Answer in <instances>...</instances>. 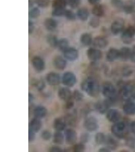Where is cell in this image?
<instances>
[{
	"label": "cell",
	"instance_id": "6da1fadb",
	"mask_svg": "<svg viewBox=\"0 0 135 152\" xmlns=\"http://www.w3.org/2000/svg\"><path fill=\"white\" fill-rule=\"evenodd\" d=\"M81 87V90L90 96L96 97L99 95L100 87L97 80L94 78L89 77L84 80Z\"/></svg>",
	"mask_w": 135,
	"mask_h": 152
},
{
	"label": "cell",
	"instance_id": "7a4b0ae2",
	"mask_svg": "<svg viewBox=\"0 0 135 152\" xmlns=\"http://www.w3.org/2000/svg\"><path fill=\"white\" fill-rule=\"evenodd\" d=\"M102 92L103 95L109 100L113 101L116 98V89L111 83H105L102 87Z\"/></svg>",
	"mask_w": 135,
	"mask_h": 152
},
{
	"label": "cell",
	"instance_id": "3957f363",
	"mask_svg": "<svg viewBox=\"0 0 135 152\" xmlns=\"http://www.w3.org/2000/svg\"><path fill=\"white\" fill-rule=\"evenodd\" d=\"M126 127V124L123 122H118L112 126L111 132L116 137L123 138L125 136Z\"/></svg>",
	"mask_w": 135,
	"mask_h": 152
},
{
	"label": "cell",
	"instance_id": "277c9868",
	"mask_svg": "<svg viewBox=\"0 0 135 152\" xmlns=\"http://www.w3.org/2000/svg\"><path fill=\"white\" fill-rule=\"evenodd\" d=\"M62 82L63 85L68 87L74 86L76 82V77L73 73L67 72L64 73L62 78Z\"/></svg>",
	"mask_w": 135,
	"mask_h": 152
},
{
	"label": "cell",
	"instance_id": "5b68a950",
	"mask_svg": "<svg viewBox=\"0 0 135 152\" xmlns=\"http://www.w3.org/2000/svg\"><path fill=\"white\" fill-rule=\"evenodd\" d=\"M83 126L88 131L90 132H95L99 128L98 120L93 117L87 118L83 122Z\"/></svg>",
	"mask_w": 135,
	"mask_h": 152
},
{
	"label": "cell",
	"instance_id": "8992f818",
	"mask_svg": "<svg viewBox=\"0 0 135 152\" xmlns=\"http://www.w3.org/2000/svg\"><path fill=\"white\" fill-rule=\"evenodd\" d=\"M65 140L66 143L69 145H73L76 142L78 135L76 132L73 129H68L64 132Z\"/></svg>",
	"mask_w": 135,
	"mask_h": 152
},
{
	"label": "cell",
	"instance_id": "52a82bcc",
	"mask_svg": "<svg viewBox=\"0 0 135 152\" xmlns=\"http://www.w3.org/2000/svg\"><path fill=\"white\" fill-rule=\"evenodd\" d=\"M111 102L112 101L108 99L107 100L98 102L95 104V109L100 114H104L108 111V110L111 105Z\"/></svg>",
	"mask_w": 135,
	"mask_h": 152
},
{
	"label": "cell",
	"instance_id": "ba28073f",
	"mask_svg": "<svg viewBox=\"0 0 135 152\" xmlns=\"http://www.w3.org/2000/svg\"><path fill=\"white\" fill-rule=\"evenodd\" d=\"M134 36H135V28L133 26H128L122 34V40L125 43H130Z\"/></svg>",
	"mask_w": 135,
	"mask_h": 152
},
{
	"label": "cell",
	"instance_id": "9c48e42d",
	"mask_svg": "<svg viewBox=\"0 0 135 152\" xmlns=\"http://www.w3.org/2000/svg\"><path fill=\"white\" fill-rule=\"evenodd\" d=\"M87 53L88 58L93 61H99L102 57V52L98 48H91L89 49Z\"/></svg>",
	"mask_w": 135,
	"mask_h": 152
},
{
	"label": "cell",
	"instance_id": "30bf717a",
	"mask_svg": "<svg viewBox=\"0 0 135 152\" xmlns=\"http://www.w3.org/2000/svg\"><path fill=\"white\" fill-rule=\"evenodd\" d=\"M46 81L51 86H57L60 83V76L57 73L51 72L47 75Z\"/></svg>",
	"mask_w": 135,
	"mask_h": 152
},
{
	"label": "cell",
	"instance_id": "8fae6325",
	"mask_svg": "<svg viewBox=\"0 0 135 152\" xmlns=\"http://www.w3.org/2000/svg\"><path fill=\"white\" fill-rule=\"evenodd\" d=\"M31 64L36 71L41 72L45 69V63L41 57L35 56L31 60Z\"/></svg>",
	"mask_w": 135,
	"mask_h": 152
},
{
	"label": "cell",
	"instance_id": "7c38bea8",
	"mask_svg": "<svg viewBox=\"0 0 135 152\" xmlns=\"http://www.w3.org/2000/svg\"><path fill=\"white\" fill-rule=\"evenodd\" d=\"M121 115L120 112L116 109H110L106 113V118L112 123H116L120 120Z\"/></svg>",
	"mask_w": 135,
	"mask_h": 152
},
{
	"label": "cell",
	"instance_id": "4fadbf2b",
	"mask_svg": "<svg viewBox=\"0 0 135 152\" xmlns=\"http://www.w3.org/2000/svg\"><path fill=\"white\" fill-rule=\"evenodd\" d=\"M65 58L69 61H75L78 58V52L75 48L69 47L63 52Z\"/></svg>",
	"mask_w": 135,
	"mask_h": 152
},
{
	"label": "cell",
	"instance_id": "5bb4252c",
	"mask_svg": "<svg viewBox=\"0 0 135 152\" xmlns=\"http://www.w3.org/2000/svg\"><path fill=\"white\" fill-rule=\"evenodd\" d=\"M58 95L61 100L66 102L73 99V93L68 87H62L59 89Z\"/></svg>",
	"mask_w": 135,
	"mask_h": 152
},
{
	"label": "cell",
	"instance_id": "9a60e30c",
	"mask_svg": "<svg viewBox=\"0 0 135 152\" xmlns=\"http://www.w3.org/2000/svg\"><path fill=\"white\" fill-rule=\"evenodd\" d=\"M124 23L121 19H118L114 21L111 24V31L113 34L118 35L120 33L123 28Z\"/></svg>",
	"mask_w": 135,
	"mask_h": 152
},
{
	"label": "cell",
	"instance_id": "2e32d148",
	"mask_svg": "<svg viewBox=\"0 0 135 152\" xmlns=\"http://www.w3.org/2000/svg\"><path fill=\"white\" fill-rule=\"evenodd\" d=\"M120 94L124 99H128L135 95V89L131 86H125L122 88Z\"/></svg>",
	"mask_w": 135,
	"mask_h": 152
},
{
	"label": "cell",
	"instance_id": "e0dca14e",
	"mask_svg": "<svg viewBox=\"0 0 135 152\" xmlns=\"http://www.w3.org/2000/svg\"><path fill=\"white\" fill-rule=\"evenodd\" d=\"M92 44L96 48L103 49L107 47V40L102 37H97L93 40Z\"/></svg>",
	"mask_w": 135,
	"mask_h": 152
},
{
	"label": "cell",
	"instance_id": "ac0fdd59",
	"mask_svg": "<svg viewBox=\"0 0 135 152\" xmlns=\"http://www.w3.org/2000/svg\"><path fill=\"white\" fill-rule=\"evenodd\" d=\"M53 64L56 69L61 71L64 70L67 65L66 60L60 56H57L55 57L53 61Z\"/></svg>",
	"mask_w": 135,
	"mask_h": 152
},
{
	"label": "cell",
	"instance_id": "d6986e66",
	"mask_svg": "<svg viewBox=\"0 0 135 152\" xmlns=\"http://www.w3.org/2000/svg\"><path fill=\"white\" fill-rule=\"evenodd\" d=\"M42 123L40 119L35 117L29 123V129L35 132H38L42 128Z\"/></svg>",
	"mask_w": 135,
	"mask_h": 152
},
{
	"label": "cell",
	"instance_id": "ffe728a7",
	"mask_svg": "<svg viewBox=\"0 0 135 152\" xmlns=\"http://www.w3.org/2000/svg\"><path fill=\"white\" fill-rule=\"evenodd\" d=\"M66 122L65 120L60 118H56L53 122V127L56 131L58 132H62L66 128Z\"/></svg>",
	"mask_w": 135,
	"mask_h": 152
},
{
	"label": "cell",
	"instance_id": "44dd1931",
	"mask_svg": "<svg viewBox=\"0 0 135 152\" xmlns=\"http://www.w3.org/2000/svg\"><path fill=\"white\" fill-rule=\"evenodd\" d=\"M47 109L42 105H39L35 107L33 110V115L35 117L41 119L47 115Z\"/></svg>",
	"mask_w": 135,
	"mask_h": 152
},
{
	"label": "cell",
	"instance_id": "7402d4cb",
	"mask_svg": "<svg viewBox=\"0 0 135 152\" xmlns=\"http://www.w3.org/2000/svg\"><path fill=\"white\" fill-rule=\"evenodd\" d=\"M120 58V51L115 48H110L106 54V59L109 62H113Z\"/></svg>",
	"mask_w": 135,
	"mask_h": 152
},
{
	"label": "cell",
	"instance_id": "603a6c76",
	"mask_svg": "<svg viewBox=\"0 0 135 152\" xmlns=\"http://www.w3.org/2000/svg\"><path fill=\"white\" fill-rule=\"evenodd\" d=\"M123 112L128 115H134L135 114V103L133 102H128L123 105Z\"/></svg>",
	"mask_w": 135,
	"mask_h": 152
},
{
	"label": "cell",
	"instance_id": "cb8c5ba5",
	"mask_svg": "<svg viewBox=\"0 0 135 152\" xmlns=\"http://www.w3.org/2000/svg\"><path fill=\"white\" fill-rule=\"evenodd\" d=\"M120 51V58L121 61H126L131 58L132 50L128 47H123Z\"/></svg>",
	"mask_w": 135,
	"mask_h": 152
},
{
	"label": "cell",
	"instance_id": "d4e9b609",
	"mask_svg": "<svg viewBox=\"0 0 135 152\" xmlns=\"http://www.w3.org/2000/svg\"><path fill=\"white\" fill-rule=\"evenodd\" d=\"M64 140L65 137L64 135L61 133V132L56 131V132L54 133L53 137V142L54 143L58 145H61L64 143Z\"/></svg>",
	"mask_w": 135,
	"mask_h": 152
},
{
	"label": "cell",
	"instance_id": "484cf974",
	"mask_svg": "<svg viewBox=\"0 0 135 152\" xmlns=\"http://www.w3.org/2000/svg\"><path fill=\"white\" fill-rule=\"evenodd\" d=\"M80 41L81 43L86 46H88L92 44L93 42V39L91 35L88 33H85L81 35Z\"/></svg>",
	"mask_w": 135,
	"mask_h": 152
},
{
	"label": "cell",
	"instance_id": "4316f807",
	"mask_svg": "<svg viewBox=\"0 0 135 152\" xmlns=\"http://www.w3.org/2000/svg\"><path fill=\"white\" fill-rule=\"evenodd\" d=\"M105 143L107 145V147L110 150H114L118 146L117 142L110 135L106 136Z\"/></svg>",
	"mask_w": 135,
	"mask_h": 152
},
{
	"label": "cell",
	"instance_id": "83f0119b",
	"mask_svg": "<svg viewBox=\"0 0 135 152\" xmlns=\"http://www.w3.org/2000/svg\"><path fill=\"white\" fill-rule=\"evenodd\" d=\"M45 26L49 31H53L57 28V23L54 19L49 18L45 21Z\"/></svg>",
	"mask_w": 135,
	"mask_h": 152
},
{
	"label": "cell",
	"instance_id": "f1b7e54d",
	"mask_svg": "<svg viewBox=\"0 0 135 152\" xmlns=\"http://www.w3.org/2000/svg\"><path fill=\"white\" fill-rule=\"evenodd\" d=\"M92 13L97 17H101L104 15V9L102 5L96 4L92 9Z\"/></svg>",
	"mask_w": 135,
	"mask_h": 152
},
{
	"label": "cell",
	"instance_id": "f546056e",
	"mask_svg": "<svg viewBox=\"0 0 135 152\" xmlns=\"http://www.w3.org/2000/svg\"><path fill=\"white\" fill-rule=\"evenodd\" d=\"M57 48L61 51L64 52L65 50L69 48V42L66 39H62L59 40Z\"/></svg>",
	"mask_w": 135,
	"mask_h": 152
},
{
	"label": "cell",
	"instance_id": "4dcf8cb0",
	"mask_svg": "<svg viewBox=\"0 0 135 152\" xmlns=\"http://www.w3.org/2000/svg\"><path fill=\"white\" fill-rule=\"evenodd\" d=\"M67 4L66 0H54L53 6L54 9H65Z\"/></svg>",
	"mask_w": 135,
	"mask_h": 152
},
{
	"label": "cell",
	"instance_id": "1f68e13d",
	"mask_svg": "<svg viewBox=\"0 0 135 152\" xmlns=\"http://www.w3.org/2000/svg\"><path fill=\"white\" fill-rule=\"evenodd\" d=\"M89 13L87 9L81 8L79 9L78 12V16L81 20L85 21L88 18Z\"/></svg>",
	"mask_w": 135,
	"mask_h": 152
},
{
	"label": "cell",
	"instance_id": "d6a6232c",
	"mask_svg": "<svg viewBox=\"0 0 135 152\" xmlns=\"http://www.w3.org/2000/svg\"><path fill=\"white\" fill-rule=\"evenodd\" d=\"M47 42L51 47L53 48H56V47L57 48L59 40H58L57 37L54 35H49L47 37Z\"/></svg>",
	"mask_w": 135,
	"mask_h": 152
},
{
	"label": "cell",
	"instance_id": "836d02e7",
	"mask_svg": "<svg viewBox=\"0 0 135 152\" xmlns=\"http://www.w3.org/2000/svg\"><path fill=\"white\" fill-rule=\"evenodd\" d=\"M64 120L67 124L69 125L70 126H73V125H75L76 122V116L75 115V114H68L64 118Z\"/></svg>",
	"mask_w": 135,
	"mask_h": 152
},
{
	"label": "cell",
	"instance_id": "e575fe53",
	"mask_svg": "<svg viewBox=\"0 0 135 152\" xmlns=\"http://www.w3.org/2000/svg\"><path fill=\"white\" fill-rule=\"evenodd\" d=\"M106 137L104 133L101 132H98L95 135V140L97 144L101 145L103 143H105L106 140Z\"/></svg>",
	"mask_w": 135,
	"mask_h": 152
},
{
	"label": "cell",
	"instance_id": "d590c367",
	"mask_svg": "<svg viewBox=\"0 0 135 152\" xmlns=\"http://www.w3.org/2000/svg\"><path fill=\"white\" fill-rule=\"evenodd\" d=\"M84 97L83 94L78 90H74L73 93V99L76 102H81Z\"/></svg>",
	"mask_w": 135,
	"mask_h": 152
},
{
	"label": "cell",
	"instance_id": "8d00e7d4",
	"mask_svg": "<svg viewBox=\"0 0 135 152\" xmlns=\"http://www.w3.org/2000/svg\"><path fill=\"white\" fill-rule=\"evenodd\" d=\"M85 143L80 142L75 145L73 147V151L75 152H82L85 150Z\"/></svg>",
	"mask_w": 135,
	"mask_h": 152
},
{
	"label": "cell",
	"instance_id": "74e56055",
	"mask_svg": "<svg viewBox=\"0 0 135 152\" xmlns=\"http://www.w3.org/2000/svg\"><path fill=\"white\" fill-rule=\"evenodd\" d=\"M33 85L38 89V91H42V90L44 89V88L46 87L45 83L42 80H36V81L34 82Z\"/></svg>",
	"mask_w": 135,
	"mask_h": 152
},
{
	"label": "cell",
	"instance_id": "f35d334b",
	"mask_svg": "<svg viewBox=\"0 0 135 152\" xmlns=\"http://www.w3.org/2000/svg\"><path fill=\"white\" fill-rule=\"evenodd\" d=\"M40 11L37 8H33L30 11L29 16L31 18H36L40 15Z\"/></svg>",
	"mask_w": 135,
	"mask_h": 152
},
{
	"label": "cell",
	"instance_id": "ab89813d",
	"mask_svg": "<svg viewBox=\"0 0 135 152\" xmlns=\"http://www.w3.org/2000/svg\"><path fill=\"white\" fill-rule=\"evenodd\" d=\"M41 137L44 140H50L52 137V134L48 130H45L42 132L41 134Z\"/></svg>",
	"mask_w": 135,
	"mask_h": 152
},
{
	"label": "cell",
	"instance_id": "60d3db41",
	"mask_svg": "<svg viewBox=\"0 0 135 152\" xmlns=\"http://www.w3.org/2000/svg\"><path fill=\"white\" fill-rule=\"evenodd\" d=\"M90 135L88 133H83L81 135L80 140L82 143H86L90 140Z\"/></svg>",
	"mask_w": 135,
	"mask_h": 152
},
{
	"label": "cell",
	"instance_id": "b9f144b4",
	"mask_svg": "<svg viewBox=\"0 0 135 152\" xmlns=\"http://www.w3.org/2000/svg\"><path fill=\"white\" fill-rule=\"evenodd\" d=\"M111 3L116 8L120 9L123 8V2L121 0H111Z\"/></svg>",
	"mask_w": 135,
	"mask_h": 152
},
{
	"label": "cell",
	"instance_id": "7bdbcfd3",
	"mask_svg": "<svg viewBox=\"0 0 135 152\" xmlns=\"http://www.w3.org/2000/svg\"><path fill=\"white\" fill-rule=\"evenodd\" d=\"M80 2L81 0H68V3L73 8H75L78 7Z\"/></svg>",
	"mask_w": 135,
	"mask_h": 152
},
{
	"label": "cell",
	"instance_id": "ee69618b",
	"mask_svg": "<svg viewBox=\"0 0 135 152\" xmlns=\"http://www.w3.org/2000/svg\"><path fill=\"white\" fill-rule=\"evenodd\" d=\"M64 16L70 20H74L75 18V14L71 11L65 10Z\"/></svg>",
	"mask_w": 135,
	"mask_h": 152
},
{
	"label": "cell",
	"instance_id": "f6af8a7d",
	"mask_svg": "<svg viewBox=\"0 0 135 152\" xmlns=\"http://www.w3.org/2000/svg\"><path fill=\"white\" fill-rule=\"evenodd\" d=\"M65 11V9H54V10L52 12V14L56 16L64 15Z\"/></svg>",
	"mask_w": 135,
	"mask_h": 152
},
{
	"label": "cell",
	"instance_id": "bcb514c9",
	"mask_svg": "<svg viewBox=\"0 0 135 152\" xmlns=\"http://www.w3.org/2000/svg\"><path fill=\"white\" fill-rule=\"evenodd\" d=\"M36 2L40 7H45L48 5L49 0H36Z\"/></svg>",
	"mask_w": 135,
	"mask_h": 152
},
{
	"label": "cell",
	"instance_id": "7dc6e473",
	"mask_svg": "<svg viewBox=\"0 0 135 152\" xmlns=\"http://www.w3.org/2000/svg\"><path fill=\"white\" fill-rule=\"evenodd\" d=\"M36 132L31 130L28 129V142H33L36 137Z\"/></svg>",
	"mask_w": 135,
	"mask_h": 152
},
{
	"label": "cell",
	"instance_id": "c3c4849f",
	"mask_svg": "<svg viewBox=\"0 0 135 152\" xmlns=\"http://www.w3.org/2000/svg\"><path fill=\"white\" fill-rule=\"evenodd\" d=\"M123 9H124L125 12H126V13H132L133 11V6L132 5V4H127L126 5L123 6Z\"/></svg>",
	"mask_w": 135,
	"mask_h": 152
},
{
	"label": "cell",
	"instance_id": "681fc988",
	"mask_svg": "<svg viewBox=\"0 0 135 152\" xmlns=\"http://www.w3.org/2000/svg\"><path fill=\"white\" fill-rule=\"evenodd\" d=\"M73 99H70L69 100H68L66 102V104H65V107L66 109L68 110L71 109L74 106V102L73 100Z\"/></svg>",
	"mask_w": 135,
	"mask_h": 152
},
{
	"label": "cell",
	"instance_id": "f907efd6",
	"mask_svg": "<svg viewBox=\"0 0 135 152\" xmlns=\"http://www.w3.org/2000/svg\"><path fill=\"white\" fill-rule=\"evenodd\" d=\"M50 152H62V149L60 148V147H57V146H54L51 148V149L49 150Z\"/></svg>",
	"mask_w": 135,
	"mask_h": 152
},
{
	"label": "cell",
	"instance_id": "816d5d0a",
	"mask_svg": "<svg viewBox=\"0 0 135 152\" xmlns=\"http://www.w3.org/2000/svg\"><path fill=\"white\" fill-rule=\"evenodd\" d=\"M90 24L93 27H96V26H98L99 25V21L97 18H94L91 20Z\"/></svg>",
	"mask_w": 135,
	"mask_h": 152
},
{
	"label": "cell",
	"instance_id": "f5cc1de1",
	"mask_svg": "<svg viewBox=\"0 0 135 152\" xmlns=\"http://www.w3.org/2000/svg\"><path fill=\"white\" fill-rule=\"evenodd\" d=\"M34 29V25L33 23L30 21L28 23V32L29 34H31L33 31Z\"/></svg>",
	"mask_w": 135,
	"mask_h": 152
},
{
	"label": "cell",
	"instance_id": "db71d44e",
	"mask_svg": "<svg viewBox=\"0 0 135 152\" xmlns=\"http://www.w3.org/2000/svg\"><path fill=\"white\" fill-rule=\"evenodd\" d=\"M131 58L133 62H135V46H134L133 49L132 50V53H131Z\"/></svg>",
	"mask_w": 135,
	"mask_h": 152
},
{
	"label": "cell",
	"instance_id": "11a10c76",
	"mask_svg": "<svg viewBox=\"0 0 135 152\" xmlns=\"http://www.w3.org/2000/svg\"><path fill=\"white\" fill-rule=\"evenodd\" d=\"M131 129L132 132L135 134V121H133L131 125Z\"/></svg>",
	"mask_w": 135,
	"mask_h": 152
},
{
	"label": "cell",
	"instance_id": "9f6ffc18",
	"mask_svg": "<svg viewBox=\"0 0 135 152\" xmlns=\"http://www.w3.org/2000/svg\"><path fill=\"white\" fill-rule=\"evenodd\" d=\"M110 149H109L108 147L107 148H101L100 150H99V152H110Z\"/></svg>",
	"mask_w": 135,
	"mask_h": 152
},
{
	"label": "cell",
	"instance_id": "6f0895ef",
	"mask_svg": "<svg viewBox=\"0 0 135 152\" xmlns=\"http://www.w3.org/2000/svg\"><path fill=\"white\" fill-rule=\"evenodd\" d=\"M34 97L33 94H31L30 93H29L28 94V102L30 104L31 102H33V100Z\"/></svg>",
	"mask_w": 135,
	"mask_h": 152
},
{
	"label": "cell",
	"instance_id": "680465c9",
	"mask_svg": "<svg viewBox=\"0 0 135 152\" xmlns=\"http://www.w3.org/2000/svg\"><path fill=\"white\" fill-rule=\"evenodd\" d=\"M100 0H88L89 2L93 5L98 4Z\"/></svg>",
	"mask_w": 135,
	"mask_h": 152
}]
</instances>
